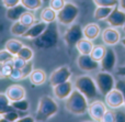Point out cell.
Masks as SVG:
<instances>
[{
    "mask_svg": "<svg viewBox=\"0 0 125 122\" xmlns=\"http://www.w3.org/2000/svg\"><path fill=\"white\" fill-rule=\"evenodd\" d=\"M59 41V31L58 26L55 22L47 23L45 31L39 37L33 40V43L40 50H48L57 45Z\"/></svg>",
    "mask_w": 125,
    "mask_h": 122,
    "instance_id": "cell-1",
    "label": "cell"
},
{
    "mask_svg": "<svg viewBox=\"0 0 125 122\" xmlns=\"http://www.w3.org/2000/svg\"><path fill=\"white\" fill-rule=\"evenodd\" d=\"M88 99L75 88L68 98L65 99V108L73 116H83L88 112Z\"/></svg>",
    "mask_w": 125,
    "mask_h": 122,
    "instance_id": "cell-2",
    "label": "cell"
},
{
    "mask_svg": "<svg viewBox=\"0 0 125 122\" xmlns=\"http://www.w3.org/2000/svg\"><path fill=\"white\" fill-rule=\"evenodd\" d=\"M58 110V103L56 102V100L54 98H52L51 96H47V95L42 96L39 100L35 119L37 121H46L48 119L53 118L54 116H56Z\"/></svg>",
    "mask_w": 125,
    "mask_h": 122,
    "instance_id": "cell-3",
    "label": "cell"
},
{
    "mask_svg": "<svg viewBox=\"0 0 125 122\" xmlns=\"http://www.w3.org/2000/svg\"><path fill=\"white\" fill-rule=\"evenodd\" d=\"M73 87L77 90H79L87 99L97 98L98 94H99L95 80L88 75L78 76L73 83Z\"/></svg>",
    "mask_w": 125,
    "mask_h": 122,
    "instance_id": "cell-4",
    "label": "cell"
},
{
    "mask_svg": "<svg viewBox=\"0 0 125 122\" xmlns=\"http://www.w3.org/2000/svg\"><path fill=\"white\" fill-rule=\"evenodd\" d=\"M79 15V8L73 2L67 1L59 11H57V21L62 25H70Z\"/></svg>",
    "mask_w": 125,
    "mask_h": 122,
    "instance_id": "cell-5",
    "label": "cell"
},
{
    "mask_svg": "<svg viewBox=\"0 0 125 122\" xmlns=\"http://www.w3.org/2000/svg\"><path fill=\"white\" fill-rule=\"evenodd\" d=\"M98 90L101 95L105 96L109 91L115 88V79L110 72H99L94 77Z\"/></svg>",
    "mask_w": 125,
    "mask_h": 122,
    "instance_id": "cell-6",
    "label": "cell"
},
{
    "mask_svg": "<svg viewBox=\"0 0 125 122\" xmlns=\"http://www.w3.org/2000/svg\"><path fill=\"white\" fill-rule=\"evenodd\" d=\"M83 37V31L80 24L73 23L69 25V28L66 30V32L62 35V40H64L65 44L68 47H73Z\"/></svg>",
    "mask_w": 125,
    "mask_h": 122,
    "instance_id": "cell-7",
    "label": "cell"
},
{
    "mask_svg": "<svg viewBox=\"0 0 125 122\" xmlns=\"http://www.w3.org/2000/svg\"><path fill=\"white\" fill-rule=\"evenodd\" d=\"M71 70L69 67L67 66H61V67L56 68L54 72L51 74L50 76V85L52 87L54 86L58 85V84H62L64 81L67 80H70V77H71Z\"/></svg>",
    "mask_w": 125,
    "mask_h": 122,
    "instance_id": "cell-8",
    "label": "cell"
},
{
    "mask_svg": "<svg viewBox=\"0 0 125 122\" xmlns=\"http://www.w3.org/2000/svg\"><path fill=\"white\" fill-rule=\"evenodd\" d=\"M77 66L83 72H94L99 69L100 63L93 59L90 54H80L77 58Z\"/></svg>",
    "mask_w": 125,
    "mask_h": 122,
    "instance_id": "cell-9",
    "label": "cell"
},
{
    "mask_svg": "<svg viewBox=\"0 0 125 122\" xmlns=\"http://www.w3.org/2000/svg\"><path fill=\"white\" fill-rule=\"evenodd\" d=\"M104 100H105V105L111 109H120L124 106L123 95L117 88H114L111 91H109L104 96Z\"/></svg>",
    "mask_w": 125,
    "mask_h": 122,
    "instance_id": "cell-10",
    "label": "cell"
},
{
    "mask_svg": "<svg viewBox=\"0 0 125 122\" xmlns=\"http://www.w3.org/2000/svg\"><path fill=\"white\" fill-rule=\"evenodd\" d=\"M99 63L101 69L104 70V72H112L115 68V65H116V53L113 50L112 46L106 47L105 54H104V56L102 57V59Z\"/></svg>",
    "mask_w": 125,
    "mask_h": 122,
    "instance_id": "cell-11",
    "label": "cell"
},
{
    "mask_svg": "<svg viewBox=\"0 0 125 122\" xmlns=\"http://www.w3.org/2000/svg\"><path fill=\"white\" fill-rule=\"evenodd\" d=\"M108 110V106L103 103L100 100H95L89 105L88 107V113L90 118L94 121H102L105 111Z\"/></svg>",
    "mask_w": 125,
    "mask_h": 122,
    "instance_id": "cell-12",
    "label": "cell"
},
{
    "mask_svg": "<svg viewBox=\"0 0 125 122\" xmlns=\"http://www.w3.org/2000/svg\"><path fill=\"white\" fill-rule=\"evenodd\" d=\"M73 88H75L73 87V84L70 80L64 81V83L58 84V85L53 87V95L58 100H65L73 92Z\"/></svg>",
    "mask_w": 125,
    "mask_h": 122,
    "instance_id": "cell-13",
    "label": "cell"
},
{
    "mask_svg": "<svg viewBox=\"0 0 125 122\" xmlns=\"http://www.w3.org/2000/svg\"><path fill=\"white\" fill-rule=\"evenodd\" d=\"M105 20L109 25L112 28H123L125 24V11H123L121 8L114 7L112 12Z\"/></svg>",
    "mask_w": 125,
    "mask_h": 122,
    "instance_id": "cell-14",
    "label": "cell"
},
{
    "mask_svg": "<svg viewBox=\"0 0 125 122\" xmlns=\"http://www.w3.org/2000/svg\"><path fill=\"white\" fill-rule=\"evenodd\" d=\"M101 37L103 43L109 46L116 45L119 42H121V34H120L119 30L112 28V26L104 29L101 33Z\"/></svg>",
    "mask_w": 125,
    "mask_h": 122,
    "instance_id": "cell-15",
    "label": "cell"
},
{
    "mask_svg": "<svg viewBox=\"0 0 125 122\" xmlns=\"http://www.w3.org/2000/svg\"><path fill=\"white\" fill-rule=\"evenodd\" d=\"M6 95L8 96L10 101H18L26 98V90L23 86L19 85V84H14V85H11L7 88Z\"/></svg>",
    "mask_w": 125,
    "mask_h": 122,
    "instance_id": "cell-16",
    "label": "cell"
},
{
    "mask_svg": "<svg viewBox=\"0 0 125 122\" xmlns=\"http://www.w3.org/2000/svg\"><path fill=\"white\" fill-rule=\"evenodd\" d=\"M46 26H47V23L44 21H40V22H35L34 24H32L31 26H29L28 31L24 33V35L22 37L24 39H29V40H34L36 37H39L42 33L45 31Z\"/></svg>",
    "mask_w": 125,
    "mask_h": 122,
    "instance_id": "cell-17",
    "label": "cell"
},
{
    "mask_svg": "<svg viewBox=\"0 0 125 122\" xmlns=\"http://www.w3.org/2000/svg\"><path fill=\"white\" fill-rule=\"evenodd\" d=\"M28 9L23 6V4L19 3L14 7H11V8H8L7 9V12H6V17L8 20L10 21L14 22V21H19L21 15L23 14Z\"/></svg>",
    "mask_w": 125,
    "mask_h": 122,
    "instance_id": "cell-18",
    "label": "cell"
},
{
    "mask_svg": "<svg viewBox=\"0 0 125 122\" xmlns=\"http://www.w3.org/2000/svg\"><path fill=\"white\" fill-rule=\"evenodd\" d=\"M82 31H83V37L91 40V41H94L95 39H98L101 33L100 25L97 23H88L82 28Z\"/></svg>",
    "mask_w": 125,
    "mask_h": 122,
    "instance_id": "cell-19",
    "label": "cell"
},
{
    "mask_svg": "<svg viewBox=\"0 0 125 122\" xmlns=\"http://www.w3.org/2000/svg\"><path fill=\"white\" fill-rule=\"evenodd\" d=\"M31 84L34 86H41L43 84H45V81L47 80V75L43 69H33V72L31 73V75L29 76Z\"/></svg>",
    "mask_w": 125,
    "mask_h": 122,
    "instance_id": "cell-20",
    "label": "cell"
},
{
    "mask_svg": "<svg viewBox=\"0 0 125 122\" xmlns=\"http://www.w3.org/2000/svg\"><path fill=\"white\" fill-rule=\"evenodd\" d=\"M94 44L92 43L91 40H88L86 37H82L77 44H76V48L80 54H90L92 51Z\"/></svg>",
    "mask_w": 125,
    "mask_h": 122,
    "instance_id": "cell-21",
    "label": "cell"
},
{
    "mask_svg": "<svg viewBox=\"0 0 125 122\" xmlns=\"http://www.w3.org/2000/svg\"><path fill=\"white\" fill-rule=\"evenodd\" d=\"M40 18H41L42 21L46 22V23H52V22H55L57 20V11H55L54 9H52L48 6L41 11Z\"/></svg>",
    "mask_w": 125,
    "mask_h": 122,
    "instance_id": "cell-22",
    "label": "cell"
},
{
    "mask_svg": "<svg viewBox=\"0 0 125 122\" xmlns=\"http://www.w3.org/2000/svg\"><path fill=\"white\" fill-rule=\"evenodd\" d=\"M23 46H24V44L17 39H10L4 43V48H6L7 51H9L11 54H13L14 56L19 53V51L21 50Z\"/></svg>",
    "mask_w": 125,
    "mask_h": 122,
    "instance_id": "cell-23",
    "label": "cell"
},
{
    "mask_svg": "<svg viewBox=\"0 0 125 122\" xmlns=\"http://www.w3.org/2000/svg\"><path fill=\"white\" fill-rule=\"evenodd\" d=\"M112 10L113 7H97V9L94 10V13H93V18L98 21L105 20L110 15V13L112 12Z\"/></svg>",
    "mask_w": 125,
    "mask_h": 122,
    "instance_id": "cell-24",
    "label": "cell"
},
{
    "mask_svg": "<svg viewBox=\"0 0 125 122\" xmlns=\"http://www.w3.org/2000/svg\"><path fill=\"white\" fill-rule=\"evenodd\" d=\"M28 29H29V26L24 25L21 21H14L10 28V32H11V34L14 35V36L22 37L24 35V33L28 31Z\"/></svg>",
    "mask_w": 125,
    "mask_h": 122,
    "instance_id": "cell-25",
    "label": "cell"
},
{
    "mask_svg": "<svg viewBox=\"0 0 125 122\" xmlns=\"http://www.w3.org/2000/svg\"><path fill=\"white\" fill-rule=\"evenodd\" d=\"M43 3V0H21V4H23L30 11H35L41 9Z\"/></svg>",
    "mask_w": 125,
    "mask_h": 122,
    "instance_id": "cell-26",
    "label": "cell"
},
{
    "mask_svg": "<svg viewBox=\"0 0 125 122\" xmlns=\"http://www.w3.org/2000/svg\"><path fill=\"white\" fill-rule=\"evenodd\" d=\"M10 106L14 110H17V111H22V112H25L30 109V103H29V101L25 98L18 101H11Z\"/></svg>",
    "mask_w": 125,
    "mask_h": 122,
    "instance_id": "cell-27",
    "label": "cell"
},
{
    "mask_svg": "<svg viewBox=\"0 0 125 122\" xmlns=\"http://www.w3.org/2000/svg\"><path fill=\"white\" fill-rule=\"evenodd\" d=\"M19 21H21L24 25L31 26L32 24H34L35 22H36V19H35V15H34V13H33L32 11L26 10L25 12L21 15V18H20Z\"/></svg>",
    "mask_w": 125,
    "mask_h": 122,
    "instance_id": "cell-28",
    "label": "cell"
},
{
    "mask_svg": "<svg viewBox=\"0 0 125 122\" xmlns=\"http://www.w3.org/2000/svg\"><path fill=\"white\" fill-rule=\"evenodd\" d=\"M20 118V114L17 110L12 109L10 111L6 112L4 114L0 116V122H17Z\"/></svg>",
    "mask_w": 125,
    "mask_h": 122,
    "instance_id": "cell-29",
    "label": "cell"
},
{
    "mask_svg": "<svg viewBox=\"0 0 125 122\" xmlns=\"http://www.w3.org/2000/svg\"><path fill=\"white\" fill-rule=\"evenodd\" d=\"M105 51H106V47H104L103 45H94L90 55L93 59L100 62L102 59V57L104 56V54H105Z\"/></svg>",
    "mask_w": 125,
    "mask_h": 122,
    "instance_id": "cell-30",
    "label": "cell"
},
{
    "mask_svg": "<svg viewBox=\"0 0 125 122\" xmlns=\"http://www.w3.org/2000/svg\"><path fill=\"white\" fill-rule=\"evenodd\" d=\"M17 56L21 57V58H23L24 61H26V62L32 61L33 56H34V51H33L31 47H29V46L24 45L23 47L19 51V53L17 54Z\"/></svg>",
    "mask_w": 125,
    "mask_h": 122,
    "instance_id": "cell-31",
    "label": "cell"
},
{
    "mask_svg": "<svg viewBox=\"0 0 125 122\" xmlns=\"http://www.w3.org/2000/svg\"><path fill=\"white\" fill-rule=\"evenodd\" d=\"M34 69V66H33L32 61H28L25 63V65L21 68V73H22V79L29 78V76L31 75V73Z\"/></svg>",
    "mask_w": 125,
    "mask_h": 122,
    "instance_id": "cell-32",
    "label": "cell"
},
{
    "mask_svg": "<svg viewBox=\"0 0 125 122\" xmlns=\"http://www.w3.org/2000/svg\"><path fill=\"white\" fill-rule=\"evenodd\" d=\"M97 7H116L119 4V0H93Z\"/></svg>",
    "mask_w": 125,
    "mask_h": 122,
    "instance_id": "cell-33",
    "label": "cell"
},
{
    "mask_svg": "<svg viewBox=\"0 0 125 122\" xmlns=\"http://www.w3.org/2000/svg\"><path fill=\"white\" fill-rule=\"evenodd\" d=\"M14 55L11 54L9 51H7L6 48L4 50L0 51V63H7V62H10L13 59Z\"/></svg>",
    "mask_w": 125,
    "mask_h": 122,
    "instance_id": "cell-34",
    "label": "cell"
},
{
    "mask_svg": "<svg viewBox=\"0 0 125 122\" xmlns=\"http://www.w3.org/2000/svg\"><path fill=\"white\" fill-rule=\"evenodd\" d=\"M66 2L67 1H65V0H50L48 6H50L52 9H54L55 11H59L62 7L65 6Z\"/></svg>",
    "mask_w": 125,
    "mask_h": 122,
    "instance_id": "cell-35",
    "label": "cell"
},
{
    "mask_svg": "<svg viewBox=\"0 0 125 122\" xmlns=\"http://www.w3.org/2000/svg\"><path fill=\"white\" fill-rule=\"evenodd\" d=\"M13 68H14V66H13L12 61L7 62V63H3V75H4V78H9V77H10V74H11V72H12Z\"/></svg>",
    "mask_w": 125,
    "mask_h": 122,
    "instance_id": "cell-36",
    "label": "cell"
},
{
    "mask_svg": "<svg viewBox=\"0 0 125 122\" xmlns=\"http://www.w3.org/2000/svg\"><path fill=\"white\" fill-rule=\"evenodd\" d=\"M103 122H115V112L112 110H106L104 113L103 118H102Z\"/></svg>",
    "mask_w": 125,
    "mask_h": 122,
    "instance_id": "cell-37",
    "label": "cell"
},
{
    "mask_svg": "<svg viewBox=\"0 0 125 122\" xmlns=\"http://www.w3.org/2000/svg\"><path fill=\"white\" fill-rule=\"evenodd\" d=\"M12 63H13V66H14L15 68H20V69H21V68L25 65L26 61H24L23 58H21V57H19V56L15 55L12 59Z\"/></svg>",
    "mask_w": 125,
    "mask_h": 122,
    "instance_id": "cell-38",
    "label": "cell"
},
{
    "mask_svg": "<svg viewBox=\"0 0 125 122\" xmlns=\"http://www.w3.org/2000/svg\"><path fill=\"white\" fill-rule=\"evenodd\" d=\"M10 79H13V80H19V79H22V73L20 68H13L12 72L10 74Z\"/></svg>",
    "mask_w": 125,
    "mask_h": 122,
    "instance_id": "cell-39",
    "label": "cell"
},
{
    "mask_svg": "<svg viewBox=\"0 0 125 122\" xmlns=\"http://www.w3.org/2000/svg\"><path fill=\"white\" fill-rule=\"evenodd\" d=\"M115 88H117L122 92V95H123L124 107H125V80H119L117 83H115Z\"/></svg>",
    "mask_w": 125,
    "mask_h": 122,
    "instance_id": "cell-40",
    "label": "cell"
},
{
    "mask_svg": "<svg viewBox=\"0 0 125 122\" xmlns=\"http://www.w3.org/2000/svg\"><path fill=\"white\" fill-rule=\"evenodd\" d=\"M1 1H2V4H3L7 9L21 3V0H1Z\"/></svg>",
    "mask_w": 125,
    "mask_h": 122,
    "instance_id": "cell-41",
    "label": "cell"
},
{
    "mask_svg": "<svg viewBox=\"0 0 125 122\" xmlns=\"http://www.w3.org/2000/svg\"><path fill=\"white\" fill-rule=\"evenodd\" d=\"M115 122H125V112L122 110L115 111Z\"/></svg>",
    "mask_w": 125,
    "mask_h": 122,
    "instance_id": "cell-42",
    "label": "cell"
},
{
    "mask_svg": "<svg viewBox=\"0 0 125 122\" xmlns=\"http://www.w3.org/2000/svg\"><path fill=\"white\" fill-rule=\"evenodd\" d=\"M10 102L11 101L9 100V98L6 95V92H4V94L0 92V105L1 106H10Z\"/></svg>",
    "mask_w": 125,
    "mask_h": 122,
    "instance_id": "cell-43",
    "label": "cell"
},
{
    "mask_svg": "<svg viewBox=\"0 0 125 122\" xmlns=\"http://www.w3.org/2000/svg\"><path fill=\"white\" fill-rule=\"evenodd\" d=\"M34 121H36V119H35L34 117L28 114V116H24V117H21V118H19L17 122H34Z\"/></svg>",
    "mask_w": 125,
    "mask_h": 122,
    "instance_id": "cell-44",
    "label": "cell"
},
{
    "mask_svg": "<svg viewBox=\"0 0 125 122\" xmlns=\"http://www.w3.org/2000/svg\"><path fill=\"white\" fill-rule=\"evenodd\" d=\"M13 108L11 107V106H1L0 105V116H2V114H4L6 112L10 111V110H12Z\"/></svg>",
    "mask_w": 125,
    "mask_h": 122,
    "instance_id": "cell-45",
    "label": "cell"
},
{
    "mask_svg": "<svg viewBox=\"0 0 125 122\" xmlns=\"http://www.w3.org/2000/svg\"><path fill=\"white\" fill-rule=\"evenodd\" d=\"M0 79H4V75H3V63H0Z\"/></svg>",
    "mask_w": 125,
    "mask_h": 122,
    "instance_id": "cell-46",
    "label": "cell"
},
{
    "mask_svg": "<svg viewBox=\"0 0 125 122\" xmlns=\"http://www.w3.org/2000/svg\"><path fill=\"white\" fill-rule=\"evenodd\" d=\"M119 7L123 11H125V0H119Z\"/></svg>",
    "mask_w": 125,
    "mask_h": 122,
    "instance_id": "cell-47",
    "label": "cell"
},
{
    "mask_svg": "<svg viewBox=\"0 0 125 122\" xmlns=\"http://www.w3.org/2000/svg\"><path fill=\"white\" fill-rule=\"evenodd\" d=\"M119 74H121V75H124V76H125V67H122V68H120V72H119Z\"/></svg>",
    "mask_w": 125,
    "mask_h": 122,
    "instance_id": "cell-48",
    "label": "cell"
},
{
    "mask_svg": "<svg viewBox=\"0 0 125 122\" xmlns=\"http://www.w3.org/2000/svg\"><path fill=\"white\" fill-rule=\"evenodd\" d=\"M121 43H122V45H123L124 47H125V37H123V39L121 40Z\"/></svg>",
    "mask_w": 125,
    "mask_h": 122,
    "instance_id": "cell-49",
    "label": "cell"
},
{
    "mask_svg": "<svg viewBox=\"0 0 125 122\" xmlns=\"http://www.w3.org/2000/svg\"><path fill=\"white\" fill-rule=\"evenodd\" d=\"M43 2H50V0H43Z\"/></svg>",
    "mask_w": 125,
    "mask_h": 122,
    "instance_id": "cell-50",
    "label": "cell"
},
{
    "mask_svg": "<svg viewBox=\"0 0 125 122\" xmlns=\"http://www.w3.org/2000/svg\"><path fill=\"white\" fill-rule=\"evenodd\" d=\"M123 30H124V32H125V24L123 25Z\"/></svg>",
    "mask_w": 125,
    "mask_h": 122,
    "instance_id": "cell-51",
    "label": "cell"
},
{
    "mask_svg": "<svg viewBox=\"0 0 125 122\" xmlns=\"http://www.w3.org/2000/svg\"><path fill=\"white\" fill-rule=\"evenodd\" d=\"M65 1H70V0H65Z\"/></svg>",
    "mask_w": 125,
    "mask_h": 122,
    "instance_id": "cell-52",
    "label": "cell"
}]
</instances>
